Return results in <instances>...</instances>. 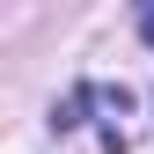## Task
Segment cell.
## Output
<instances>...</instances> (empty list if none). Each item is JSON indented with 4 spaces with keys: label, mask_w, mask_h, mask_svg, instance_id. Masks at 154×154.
Returning <instances> with one entry per match:
<instances>
[{
    "label": "cell",
    "mask_w": 154,
    "mask_h": 154,
    "mask_svg": "<svg viewBox=\"0 0 154 154\" xmlns=\"http://www.w3.org/2000/svg\"><path fill=\"white\" fill-rule=\"evenodd\" d=\"M132 15H140V37L154 44V0H132Z\"/></svg>",
    "instance_id": "1"
}]
</instances>
